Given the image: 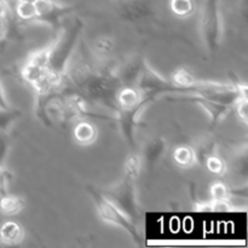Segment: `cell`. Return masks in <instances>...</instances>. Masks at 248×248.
<instances>
[{
  "instance_id": "cell-22",
  "label": "cell",
  "mask_w": 248,
  "mask_h": 248,
  "mask_svg": "<svg viewBox=\"0 0 248 248\" xmlns=\"http://www.w3.org/2000/svg\"><path fill=\"white\" fill-rule=\"evenodd\" d=\"M142 165H143V160L140 155L137 154L128 155L127 159H126L125 161V165H124V174L137 179L140 173V170H142Z\"/></svg>"
},
{
  "instance_id": "cell-19",
  "label": "cell",
  "mask_w": 248,
  "mask_h": 248,
  "mask_svg": "<svg viewBox=\"0 0 248 248\" xmlns=\"http://www.w3.org/2000/svg\"><path fill=\"white\" fill-rule=\"evenodd\" d=\"M196 5L194 0H170V10L174 16L186 18L195 12Z\"/></svg>"
},
{
  "instance_id": "cell-15",
  "label": "cell",
  "mask_w": 248,
  "mask_h": 248,
  "mask_svg": "<svg viewBox=\"0 0 248 248\" xmlns=\"http://www.w3.org/2000/svg\"><path fill=\"white\" fill-rule=\"evenodd\" d=\"M173 161L182 169H189L196 164V155L190 145H179L173 150Z\"/></svg>"
},
{
  "instance_id": "cell-5",
  "label": "cell",
  "mask_w": 248,
  "mask_h": 248,
  "mask_svg": "<svg viewBox=\"0 0 248 248\" xmlns=\"http://www.w3.org/2000/svg\"><path fill=\"white\" fill-rule=\"evenodd\" d=\"M133 87H136L150 102L156 101L162 96L181 94L179 90L172 84L171 80L162 77L156 70L153 69L145 60Z\"/></svg>"
},
{
  "instance_id": "cell-10",
  "label": "cell",
  "mask_w": 248,
  "mask_h": 248,
  "mask_svg": "<svg viewBox=\"0 0 248 248\" xmlns=\"http://www.w3.org/2000/svg\"><path fill=\"white\" fill-rule=\"evenodd\" d=\"M97 128L93 124L87 121L86 119L75 121V125L73 127V137L75 142L80 145H91L97 140Z\"/></svg>"
},
{
  "instance_id": "cell-14",
  "label": "cell",
  "mask_w": 248,
  "mask_h": 248,
  "mask_svg": "<svg viewBox=\"0 0 248 248\" xmlns=\"http://www.w3.org/2000/svg\"><path fill=\"white\" fill-rule=\"evenodd\" d=\"M115 48V41L110 36L102 35L98 36L92 44V52L98 61H106Z\"/></svg>"
},
{
  "instance_id": "cell-12",
  "label": "cell",
  "mask_w": 248,
  "mask_h": 248,
  "mask_svg": "<svg viewBox=\"0 0 248 248\" xmlns=\"http://www.w3.org/2000/svg\"><path fill=\"white\" fill-rule=\"evenodd\" d=\"M171 82L179 90L181 94H191L194 86L198 82V78L186 68H177L171 75Z\"/></svg>"
},
{
  "instance_id": "cell-3",
  "label": "cell",
  "mask_w": 248,
  "mask_h": 248,
  "mask_svg": "<svg viewBox=\"0 0 248 248\" xmlns=\"http://www.w3.org/2000/svg\"><path fill=\"white\" fill-rule=\"evenodd\" d=\"M87 191H89L92 200H93V203L94 206H96V210L99 218H101L104 223H108V224L123 229L124 232H126L130 235L131 239H132L138 246H140V245H142V236H140L135 222H133L132 219H130V218H128L118 206L114 205L109 199H107L102 191L97 190L93 186H87Z\"/></svg>"
},
{
  "instance_id": "cell-6",
  "label": "cell",
  "mask_w": 248,
  "mask_h": 248,
  "mask_svg": "<svg viewBox=\"0 0 248 248\" xmlns=\"http://www.w3.org/2000/svg\"><path fill=\"white\" fill-rule=\"evenodd\" d=\"M107 199L118 206L130 219L135 222L140 215L137 194H136V178L124 174L123 178L110 188L102 191Z\"/></svg>"
},
{
  "instance_id": "cell-8",
  "label": "cell",
  "mask_w": 248,
  "mask_h": 248,
  "mask_svg": "<svg viewBox=\"0 0 248 248\" xmlns=\"http://www.w3.org/2000/svg\"><path fill=\"white\" fill-rule=\"evenodd\" d=\"M113 10L126 22H138L152 16L153 0H111Z\"/></svg>"
},
{
  "instance_id": "cell-11",
  "label": "cell",
  "mask_w": 248,
  "mask_h": 248,
  "mask_svg": "<svg viewBox=\"0 0 248 248\" xmlns=\"http://www.w3.org/2000/svg\"><path fill=\"white\" fill-rule=\"evenodd\" d=\"M24 239L23 228L14 220H6L0 227V242L5 246H16Z\"/></svg>"
},
{
  "instance_id": "cell-1",
  "label": "cell",
  "mask_w": 248,
  "mask_h": 248,
  "mask_svg": "<svg viewBox=\"0 0 248 248\" xmlns=\"http://www.w3.org/2000/svg\"><path fill=\"white\" fill-rule=\"evenodd\" d=\"M63 86L79 93L87 103L104 107L115 113V97L121 82L115 68L106 64V61L94 63L84 56L75 60L72 57Z\"/></svg>"
},
{
  "instance_id": "cell-24",
  "label": "cell",
  "mask_w": 248,
  "mask_h": 248,
  "mask_svg": "<svg viewBox=\"0 0 248 248\" xmlns=\"http://www.w3.org/2000/svg\"><path fill=\"white\" fill-rule=\"evenodd\" d=\"M232 109H235L236 111V115L239 118V120L241 121L244 125H247L248 123V96H242L240 98H237V101L235 102Z\"/></svg>"
},
{
  "instance_id": "cell-20",
  "label": "cell",
  "mask_w": 248,
  "mask_h": 248,
  "mask_svg": "<svg viewBox=\"0 0 248 248\" xmlns=\"http://www.w3.org/2000/svg\"><path fill=\"white\" fill-rule=\"evenodd\" d=\"M203 166L206 167L210 173L216 174V176H223V174L227 173L228 171V166H227V162L224 161L222 156L216 153V154L210 155L205 161L202 162Z\"/></svg>"
},
{
  "instance_id": "cell-25",
  "label": "cell",
  "mask_w": 248,
  "mask_h": 248,
  "mask_svg": "<svg viewBox=\"0 0 248 248\" xmlns=\"http://www.w3.org/2000/svg\"><path fill=\"white\" fill-rule=\"evenodd\" d=\"M11 108L9 101L6 98V93H5V90L2 87L1 81H0V109H9Z\"/></svg>"
},
{
  "instance_id": "cell-17",
  "label": "cell",
  "mask_w": 248,
  "mask_h": 248,
  "mask_svg": "<svg viewBox=\"0 0 248 248\" xmlns=\"http://www.w3.org/2000/svg\"><path fill=\"white\" fill-rule=\"evenodd\" d=\"M165 150H166V143L162 138L150 140L149 144L144 149V161L148 167L153 166L162 156Z\"/></svg>"
},
{
  "instance_id": "cell-18",
  "label": "cell",
  "mask_w": 248,
  "mask_h": 248,
  "mask_svg": "<svg viewBox=\"0 0 248 248\" xmlns=\"http://www.w3.org/2000/svg\"><path fill=\"white\" fill-rule=\"evenodd\" d=\"M11 11L6 0H0V45L6 41L11 31Z\"/></svg>"
},
{
  "instance_id": "cell-2",
  "label": "cell",
  "mask_w": 248,
  "mask_h": 248,
  "mask_svg": "<svg viewBox=\"0 0 248 248\" xmlns=\"http://www.w3.org/2000/svg\"><path fill=\"white\" fill-rule=\"evenodd\" d=\"M85 28L84 22L75 18L72 23L61 27L56 36L45 47L29 53L26 62L40 68L46 73V92L55 91L63 86L65 72L75 53L80 35Z\"/></svg>"
},
{
  "instance_id": "cell-21",
  "label": "cell",
  "mask_w": 248,
  "mask_h": 248,
  "mask_svg": "<svg viewBox=\"0 0 248 248\" xmlns=\"http://www.w3.org/2000/svg\"><path fill=\"white\" fill-rule=\"evenodd\" d=\"M21 118V110L16 108L0 109V132L6 133Z\"/></svg>"
},
{
  "instance_id": "cell-23",
  "label": "cell",
  "mask_w": 248,
  "mask_h": 248,
  "mask_svg": "<svg viewBox=\"0 0 248 248\" xmlns=\"http://www.w3.org/2000/svg\"><path fill=\"white\" fill-rule=\"evenodd\" d=\"M210 193L211 200L215 201V202H229L230 196H232L229 186H225L224 183H220V182L212 184Z\"/></svg>"
},
{
  "instance_id": "cell-7",
  "label": "cell",
  "mask_w": 248,
  "mask_h": 248,
  "mask_svg": "<svg viewBox=\"0 0 248 248\" xmlns=\"http://www.w3.org/2000/svg\"><path fill=\"white\" fill-rule=\"evenodd\" d=\"M34 11L33 23L47 26L57 31L64 18L74 14L75 6L62 4L57 0H34Z\"/></svg>"
},
{
  "instance_id": "cell-13",
  "label": "cell",
  "mask_w": 248,
  "mask_h": 248,
  "mask_svg": "<svg viewBox=\"0 0 248 248\" xmlns=\"http://www.w3.org/2000/svg\"><path fill=\"white\" fill-rule=\"evenodd\" d=\"M26 206V202L22 198L12 194H4L0 195V213L6 217H12L21 212Z\"/></svg>"
},
{
  "instance_id": "cell-9",
  "label": "cell",
  "mask_w": 248,
  "mask_h": 248,
  "mask_svg": "<svg viewBox=\"0 0 248 248\" xmlns=\"http://www.w3.org/2000/svg\"><path fill=\"white\" fill-rule=\"evenodd\" d=\"M184 101H190L194 103L199 104L206 113L208 114L211 119V123H212V127H215L216 125L220 123L230 111L232 110V107L228 106V104L219 103V102L211 101V99L202 98V97H196V96H190L189 98H182Z\"/></svg>"
},
{
  "instance_id": "cell-4",
  "label": "cell",
  "mask_w": 248,
  "mask_h": 248,
  "mask_svg": "<svg viewBox=\"0 0 248 248\" xmlns=\"http://www.w3.org/2000/svg\"><path fill=\"white\" fill-rule=\"evenodd\" d=\"M199 31L208 52H217L222 44L223 35L219 0H205L199 19Z\"/></svg>"
},
{
  "instance_id": "cell-16",
  "label": "cell",
  "mask_w": 248,
  "mask_h": 248,
  "mask_svg": "<svg viewBox=\"0 0 248 248\" xmlns=\"http://www.w3.org/2000/svg\"><path fill=\"white\" fill-rule=\"evenodd\" d=\"M196 155V161L202 164L210 155L217 153V142L212 137H201L193 147Z\"/></svg>"
}]
</instances>
